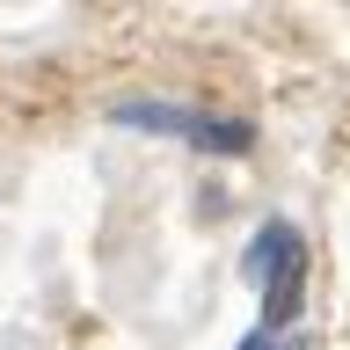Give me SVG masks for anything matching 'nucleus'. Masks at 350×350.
Wrapping results in <instances>:
<instances>
[{
    "mask_svg": "<svg viewBox=\"0 0 350 350\" xmlns=\"http://www.w3.org/2000/svg\"><path fill=\"white\" fill-rule=\"evenodd\" d=\"M109 124L161 131V139H183V146H197V153H248V146H256V124H248V117H219V109L161 103V95H131V103H109Z\"/></svg>",
    "mask_w": 350,
    "mask_h": 350,
    "instance_id": "2",
    "label": "nucleus"
},
{
    "mask_svg": "<svg viewBox=\"0 0 350 350\" xmlns=\"http://www.w3.org/2000/svg\"><path fill=\"white\" fill-rule=\"evenodd\" d=\"M278 350H306V328H292V336H284V343Z\"/></svg>",
    "mask_w": 350,
    "mask_h": 350,
    "instance_id": "3",
    "label": "nucleus"
},
{
    "mask_svg": "<svg viewBox=\"0 0 350 350\" xmlns=\"http://www.w3.org/2000/svg\"><path fill=\"white\" fill-rule=\"evenodd\" d=\"M241 278L262 292L256 328L262 336H292L299 328V299H306V241L292 219H262L256 241L241 248Z\"/></svg>",
    "mask_w": 350,
    "mask_h": 350,
    "instance_id": "1",
    "label": "nucleus"
}]
</instances>
